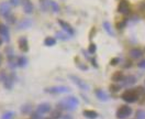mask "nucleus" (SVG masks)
Returning a JSON list of instances; mask_svg holds the SVG:
<instances>
[{
	"mask_svg": "<svg viewBox=\"0 0 145 119\" xmlns=\"http://www.w3.org/2000/svg\"><path fill=\"white\" fill-rule=\"evenodd\" d=\"M102 26H103L105 30L107 31V33H108L109 36H114V33H113V31H112V29H111V26H110V23H109V22L105 21V22L102 23Z\"/></svg>",
	"mask_w": 145,
	"mask_h": 119,
	"instance_id": "22",
	"label": "nucleus"
},
{
	"mask_svg": "<svg viewBox=\"0 0 145 119\" xmlns=\"http://www.w3.org/2000/svg\"><path fill=\"white\" fill-rule=\"evenodd\" d=\"M32 24V22H31V20L30 19H25V20H23L20 24H19V29L20 30H22V29H25V28H29L30 26Z\"/></svg>",
	"mask_w": 145,
	"mask_h": 119,
	"instance_id": "20",
	"label": "nucleus"
},
{
	"mask_svg": "<svg viewBox=\"0 0 145 119\" xmlns=\"http://www.w3.org/2000/svg\"><path fill=\"white\" fill-rule=\"evenodd\" d=\"M56 37H58L61 40H64V41H66V40H68V39H69L68 36H65V34H63L62 32H57V33H56Z\"/></svg>",
	"mask_w": 145,
	"mask_h": 119,
	"instance_id": "29",
	"label": "nucleus"
},
{
	"mask_svg": "<svg viewBox=\"0 0 145 119\" xmlns=\"http://www.w3.org/2000/svg\"><path fill=\"white\" fill-rule=\"evenodd\" d=\"M95 94H96V96L98 97V99H100L101 101H109V95L106 92L101 91V89H96V91H95Z\"/></svg>",
	"mask_w": 145,
	"mask_h": 119,
	"instance_id": "15",
	"label": "nucleus"
},
{
	"mask_svg": "<svg viewBox=\"0 0 145 119\" xmlns=\"http://www.w3.org/2000/svg\"><path fill=\"white\" fill-rule=\"evenodd\" d=\"M1 63H2V55L0 53V65H1Z\"/></svg>",
	"mask_w": 145,
	"mask_h": 119,
	"instance_id": "36",
	"label": "nucleus"
},
{
	"mask_svg": "<svg viewBox=\"0 0 145 119\" xmlns=\"http://www.w3.org/2000/svg\"><path fill=\"white\" fill-rule=\"evenodd\" d=\"M136 83V77L134 75H127L124 76V78L121 82V86H131Z\"/></svg>",
	"mask_w": 145,
	"mask_h": 119,
	"instance_id": "10",
	"label": "nucleus"
},
{
	"mask_svg": "<svg viewBox=\"0 0 145 119\" xmlns=\"http://www.w3.org/2000/svg\"><path fill=\"white\" fill-rule=\"evenodd\" d=\"M45 119H53L52 117H48V118H45Z\"/></svg>",
	"mask_w": 145,
	"mask_h": 119,
	"instance_id": "38",
	"label": "nucleus"
},
{
	"mask_svg": "<svg viewBox=\"0 0 145 119\" xmlns=\"http://www.w3.org/2000/svg\"><path fill=\"white\" fill-rule=\"evenodd\" d=\"M69 87L67 86H52V87H47L45 88L46 93H50V94H64V93H69Z\"/></svg>",
	"mask_w": 145,
	"mask_h": 119,
	"instance_id": "5",
	"label": "nucleus"
},
{
	"mask_svg": "<svg viewBox=\"0 0 145 119\" xmlns=\"http://www.w3.org/2000/svg\"><path fill=\"white\" fill-rule=\"evenodd\" d=\"M79 101L76 97H66L63 98L61 101L57 103V107L58 109H64V110H72L75 109L77 106H78Z\"/></svg>",
	"mask_w": 145,
	"mask_h": 119,
	"instance_id": "1",
	"label": "nucleus"
},
{
	"mask_svg": "<svg viewBox=\"0 0 145 119\" xmlns=\"http://www.w3.org/2000/svg\"><path fill=\"white\" fill-rule=\"evenodd\" d=\"M1 44H2V39L0 37V45H1Z\"/></svg>",
	"mask_w": 145,
	"mask_h": 119,
	"instance_id": "37",
	"label": "nucleus"
},
{
	"mask_svg": "<svg viewBox=\"0 0 145 119\" xmlns=\"http://www.w3.org/2000/svg\"><path fill=\"white\" fill-rule=\"evenodd\" d=\"M19 47L22 52H27L29 51V42H27V39L25 37H21L19 39Z\"/></svg>",
	"mask_w": 145,
	"mask_h": 119,
	"instance_id": "12",
	"label": "nucleus"
},
{
	"mask_svg": "<svg viewBox=\"0 0 145 119\" xmlns=\"http://www.w3.org/2000/svg\"><path fill=\"white\" fill-rule=\"evenodd\" d=\"M50 7L53 9L54 12H58V11H59V7L57 6V3L54 2V1H50Z\"/></svg>",
	"mask_w": 145,
	"mask_h": 119,
	"instance_id": "26",
	"label": "nucleus"
},
{
	"mask_svg": "<svg viewBox=\"0 0 145 119\" xmlns=\"http://www.w3.org/2000/svg\"><path fill=\"white\" fill-rule=\"evenodd\" d=\"M69 78L72 80V82L75 83L80 89H82V91H89V85L87 84V83L85 82L84 80H82L80 77H78V76H75V75H69Z\"/></svg>",
	"mask_w": 145,
	"mask_h": 119,
	"instance_id": "6",
	"label": "nucleus"
},
{
	"mask_svg": "<svg viewBox=\"0 0 145 119\" xmlns=\"http://www.w3.org/2000/svg\"><path fill=\"white\" fill-rule=\"evenodd\" d=\"M137 66H138L140 68H145V60H142V61L137 64Z\"/></svg>",
	"mask_w": 145,
	"mask_h": 119,
	"instance_id": "32",
	"label": "nucleus"
},
{
	"mask_svg": "<svg viewBox=\"0 0 145 119\" xmlns=\"http://www.w3.org/2000/svg\"><path fill=\"white\" fill-rule=\"evenodd\" d=\"M32 119H42V115L40 112H33L32 114Z\"/></svg>",
	"mask_w": 145,
	"mask_h": 119,
	"instance_id": "30",
	"label": "nucleus"
},
{
	"mask_svg": "<svg viewBox=\"0 0 145 119\" xmlns=\"http://www.w3.org/2000/svg\"><path fill=\"white\" fill-rule=\"evenodd\" d=\"M51 109H52V107H51V105L48 103H42V104H40L37 106L36 111L40 112L41 115H43V114H46V112H50Z\"/></svg>",
	"mask_w": 145,
	"mask_h": 119,
	"instance_id": "11",
	"label": "nucleus"
},
{
	"mask_svg": "<svg viewBox=\"0 0 145 119\" xmlns=\"http://www.w3.org/2000/svg\"><path fill=\"white\" fill-rule=\"evenodd\" d=\"M130 55L133 59H138V57H141L143 55V51L141 49H132L130 51Z\"/></svg>",
	"mask_w": 145,
	"mask_h": 119,
	"instance_id": "17",
	"label": "nucleus"
},
{
	"mask_svg": "<svg viewBox=\"0 0 145 119\" xmlns=\"http://www.w3.org/2000/svg\"><path fill=\"white\" fill-rule=\"evenodd\" d=\"M58 24L61 26V27L63 28L64 30L69 34V36H74V33H75V31H74V29L72 28L71 24H68L67 22H65L63 20H58Z\"/></svg>",
	"mask_w": 145,
	"mask_h": 119,
	"instance_id": "13",
	"label": "nucleus"
},
{
	"mask_svg": "<svg viewBox=\"0 0 145 119\" xmlns=\"http://www.w3.org/2000/svg\"><path fill=\"white\" fill-rule=\"evenodd\" d=\"M135 117L136 119H145V110L138 109L135 112Z\"/></svg>",
	"mask_w": 145,
	"mask_h": 119,
	"instance_id": "24",
	"label": "nucleus"
},
{
	"mask_svg": "<svg viewBox=\"0 0 145 119\" xmlns=\"http://www.w3.org/2000/svg\"><path fill=\"white\" fill-rule=\"evenodd\" d=\"M14 117V112L13 111H7L6 114L2 115V119H12Z\"/></svg>",
	"mask_w": 145,
	"mask_h": 119,
	"instance_id": "25",
	"label": "nucleus"
},
{
	"mask_svg": "<svg viewBox=\"0 0 145 119\" xmlns=\"http://www.w3.org/2000/svg\"><path fill=\"white\" fill-rule=\"evenodd\" d=\"M31 107H32V106H31L30 104H27V105H25V106H23V107H22L21 111H22L23 114H27V112H30V111H31V109H32Z\"/></svg>",
	"mask_w": 145,
	"mask_h": 119,
	"instance_id": "27",
	"label": "nucleus"
},
{
	"mask_svg": "<svg viewBox=\"0 0 145 119\" xmlns=\"http://www.w3.org/2000/svg\"><path fill=\"white\" fill-rule=\"evenodd\" d=\"M0 37L2 40L9 42L10 40V32H9V29L6 24L3 23H0Z\"/></svg>",
	"mask_w": 145,
	"mask_h": 119,
	"instance_id": "7",
	"label": "nucleus"
},
{
	"mask_svg": "<svg viewBox=\"0 0 145 119\" xmlns=\"http://www.w3.org/2000/svg\"><path fill=\"white\" fill-rule=\"evenodd\" d=\"M22 6L25 13L30 14L33 12V3L31 2V0H22Z\"/></svg>",
	"mask_w": 145,
	"mask_h": 119,
	"instance_id": "14",
	"label": "nucleus"
},
{
	"mask_svg": "<svg viewBox=\"0 0 145 119\" xmlns=\"http://www.w3.org/2000/svg\"><path fill=\"white\" fill-rule=\"evenodd\" d=\"M138 97H140V95H138L136 89H127L121 95V98L125 103H129V104L135 103L138 99Z\"/></svg>",
	"mask_w": 145,
	"mask_h": 119,
	"instance_id": "2",
	"label": "nucleus"
},
{
	"mask_svg": "<svg viewBox=\"0 0 145 119\" xmlns=\"http://www.w3.org/2000/svg\"><path fill=\"white\" fill-rule=\"evenodd\" d=\"M124 78L123 76V73L122 72H116V73L112 75V81L113 82H122V80Z\"/></svg>",
	"mask_w": 145,
	"mask_h": 119,
	"instance_id": "18",
	"label": "nucleus"
},
{
	"mask_svg": "<svg viewBox=\"0 0 145 119\" xmlns=\"http://www.w3.org/2000/svg\"><path fill=\"white\" fill-rule=\"evenodd\" d=\"M0 14L3 16L5 18L9 21L10 23H14V18L11 14V9H10V5L7 2H3L0 5Z\"/></svg>",
	"mask_w": 145,
	"mask_h": 119,
	"instance_id": "3",
	"label": "nucleus"
},
{
	"mask_svg": "<svg viewBox=\"0 0 145 119\" xmlns=\"http://www.w3.org/2000/svg\"><path fill=\"white\" fill-rule=\"evenodd\" d=\"M132 108L130 106L123 105L121 107H119V109L117 110V118L118 119H127V117H130L132 115Z\"/></svg>",
	"mask_w": 145,
	"mask_h": 119,
	"instance_id": "4",
	"label": "nucleus"
},
{
	"mask_svg": "<svg viewBox=\"0 0 145 119\" xmlns=\"http://www.w3.org/2000/svg\"><path fill=\"white\" fill-rule=\"evenodd\" d=\"M62 119H72V116H68V115H66V116H63Z\"/></svg>",
	"mask_w": 145,
	"mask_h": 119,
	"instance_id": "35",
	"label": "nucleus"
},
{
	"mask_svg": "<svg viewBox=\"0 0 145 119\" xmlns=\"http://www.w3.org/2000/svg\"><path fill=\"white\" fill-rule=\"evenodd\" d=\"M62 117H63V116H62V112H61L59 109H56L52 111V118L53 119H59V118H62Z\"/></svg>",
	"mask_w": 145,
	"mask_h": 119,
	"instance_id": "23",
	"label": "nucleus"
},
{
	"mask_svg": "<svg viewBox=\"0 0 145 119\" xmlns=\"http://www.w3.org/2000/svg\"><path fill=\"white\" fill-rule=\"evenodd\" d=\"M27 63V57L24 56H20V57H17V64H18L19 67H24Z\"/></svg>",
	"mask_w": 145,
	"mask_h": 119,
	"instance_id": "19",
	"label": "nucleus"
},
{
	"mask_svg": "<svg viewBox=\"0 0 145 119\" xmlns=\"http://www.w3.org/2000/svg\"><path fill=\"white\" fill-rule=\"evenodd\" d=\"M119 62H120V59H113V60H112L110 63H111V65H117Z\"/></svg>",
	"mask_w": 145,
	"mask_h": 119,
	"instance_id": "33",
	"label": "nucleus"
},
{
	"mask_svg": "<svg viewBox=\"0 0 145 119\" xmlns=\"http://www.w3.org/2000/svg\"><path fill=\"white\" fill-rule=\"evenodd\" d=\"M96 50H97V46H96V44H93V43H91L90 45H89V47H88V52L90 54H93L96 52Z\"/></svg>",
	"mask_w": 145,
	"mask_h": 119,
	"instance_id": "28",
	"label": "nucleus"
},
{
	"mask_svg": "<svg viewBox=\"0 0 145 119\" xmlns=\"http://www.w3.org/2000/svg\"><path fill=\"white\" fill-rule=\"evenodd\" d=\"M82 115L88 119H96V118H98V116H99L98 112H96V111H93V110H84V111H82Z\"/></svg>",
	"mask_w": 145,
	"mask_h": 119,
	"instance_id": "16",
	"label": "nucleus"
},
{
	"mask_svg": "<svg viewBox=\"0 0 145 119\" xmlns=\"http://www.w3.org/2000/svg\"><path fill=\"white\" fill-rule=\"evenodd\" d=\"M119 89H120V86H114V85L111 86V91H113V92H118Z\"/></svg>",
	"mask_w": 145,
	"mask_h": 119,
	"instance_id": "34",
	"label": "nucleus"
},
{
	"mask_svg": "<svg viewBox=\"0 0 145 119\" xmlns=\"http://www.w3.org/2000/svg\"><path fill=\"white\" fill-rule=\"evenodd\" d=\"M118 11L122 14H127L130 12V6L127 0H121L118 6Z\"/></svg>",
	"mask_w": 145,
	"mask_h": 119,
	"instance_id": "8",
	"label": "nucleus"
},
{
	"mask_svg": "<svg viewBox=\"0 0 145 119\" xmlns=\"http://www.w3.org/2000/svg\"><path fill=\"white\" fill-rule=\"evenodd\" d=\"M44 44H45L46 46H53L56 44V40H55V37H46L45 40H44Z\"/></svg>",
	"mask_w": 145,
	"mask_h": 119,
	"instance_id": "21",
	"label": "nucleus"
},
{
	"mask_svg": "<svg viewBox=\"0 0 145 119\" xmlns=\"http://www.w3.org/2000/svg\"><path fill=\"white\" fill-rule=\"evenodd\" d=\"M2 83H3V86H5L7 89H11L12 86H13V84H14V75H13V74H11V75H6V77H5V80L2 81Z\"/></svg>",
	"mask_w": 145,
	"mask_h": 119,
	"instance_id": "9",
	"label": "nucleus"
},
{
	"mask_svg": "<svg viewBox=\"0 0 145 119\" xmlns=\"http://www.w3.org/2000/svg\"><path fill=\"white\" fill-rule=\"evenodd\" d=\"M10 2H11L12 6H19L20 2H21V0H10Z\"/></svg>",
	"mask_w": 145,
	"mask_h": 119,
	"instance_id": "31",
	"label": "nucleus"
}]
</instances>
